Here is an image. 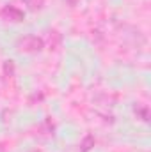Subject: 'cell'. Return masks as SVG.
<instances>
[{"label": "cell", "mask_w": 151, "mask_h": 152, "mask_svg": "<svg viewBox=\"0 0 151 152\" xmlns=\"http://www.w3.org/2000/svg\"><path fill=\"white\" fill-rule=\"evenodd\" d=\"M133 113L137 115V118H141L142 122H150V108L146 104H133Z\"/></svg>", "instance_id": "3"}, {"label": "cell", "mask_w": 151, "mask_h": 152, "mask_svg": "<svg viewBox=\"0 0 151 152\" xmlns=\"http://www.w3.org/2000/svg\"><path fill=\"white\" fill-rule=\"evenodd\" d=\"M64 2H66V4H68L70 7H75V5L78 4V2H80V0H64Z\"/></svg>", "instance_id": "7"}, {"label": "cell", "mask_w": 151, "mask_h": 152, "mask_svg": "<svg viewBox=\"0 0 151 152\" xmlns=\"http://www.w3.org/2000/svg\"><path fill=\"white\" fill-rule=\"evenodd\" d=\"M4 71H5V76H11L14 75V62L13 60H5L4 62Z\"/></svg>", "instance_id": "6"}, {"label": "cell", "mask_w": 151, "mask_h": 152, "mask_svg": "<svg viewBox=\"0 0 151 152\" xmlns=\"http://www.w3.org/2000/svg\"><path fill=\"white\" fill-rule=\"evenodd\" d=\"M0 152H4V145L2 143H0Z\"/></svg>", "instance_id": "8"}, {"label": "cell", "mask_w": 151, "mask_h": 152, "mask_svg": "<svg viewBox=\"0 0 151 152\" xmlns=\"http://www.w3.org/2000/svg\"><path fill=\"white\" fill-rule=\"evenodd\" d=\"M0 16H2V20L11 21V23H21V21L25 20V12H23L21 9L14 7V5H5V7L0 11Z\"/></svg>", "instance_id": "2"}, {"label": "cell", "mask_w": 151, "mask_h": 152, "mask_svg": "<svg viewBox=\"0 0 151 152\" xmlns=\"http://www.w3.org/2000/svg\"><path fill=\"white\" fill-rule=\"evenodd\" d=\"M23 4L30 9V11H39L44 4V0H23Z\"/></svg>", "instance_id": "5"}, {"label": "cell", "mask_w": 151, "mask_h": 152, "mask_svg": "<svg viewBox=\"0 0 151 152\" xmlns=\"http://www.w3.org/2000/svg\"><path fill=\"white\" fill-rule=\"evenodd\" d=\"M16 51L18 53H23V55H34V53H39L43 51L44 48V41L38 36H23L16 41L14 44Z\"/></svg>", "instance_id": "1"}, {"label": "cell", "mask_w": 151, "mask_h": 152, "mask_svg": "<svg viewBox=\"0 0 151 152\" xmlns=\"http://www.w3.org/2000/svg\"><path fill=\"white\" fill-rule=\"evenodd\" d=\"M93 147H94V136H93V134H87V136L80 142V149H78V151L80 152H89Z\"/></svg>", "instance_id": "4"}]
</instances>
